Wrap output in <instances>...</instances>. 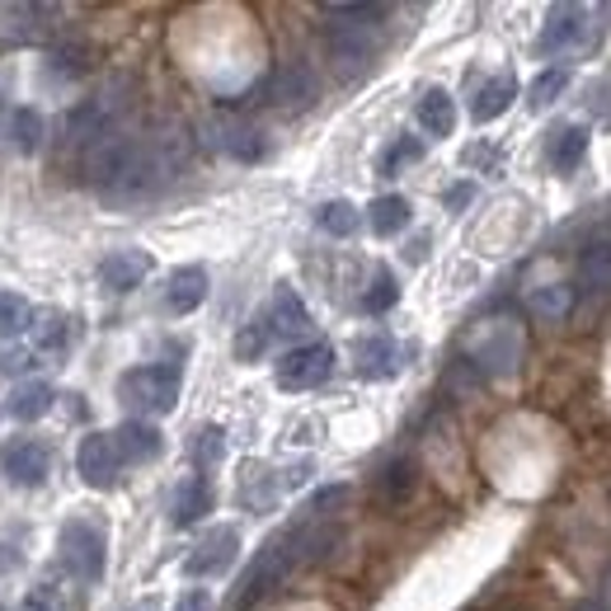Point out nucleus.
Masks as SVG:
<instances>
[{
	"instance_id": "f257e3e1",
	"label": "nucleus",
	"mask_w": 611,
	"mask_h": 611,
	"mask_svg": "<svg viewBox=\"0 0 611 611\" xmlns=\"http://www.w3.org/2000/svg\"><path fill=\"white\" fill-rule=\"evenodd\" d=\"M118 400L142 414H170L179 405V372L174 367H132L118 377Z\"/></svg>"
},
{
	"instance_id": "f03ea898",
	"label": "nucleus",
	"mask_w": 611,
	"mask_h": 611,
	"mask_svg": "<svg viewBox=\"0 0 611 611\" xmlns=\"http://www.w3.org/2000/svg\"><path fill=\"white\" fill-rule=\"evenodd\" d=\"M137 137H128V132H118V128H109V132H99L90 146H85V179H90L95 188H103V194H113L118 188V179L128 174V165L137 161Z\"/></svg>"
},
{
	"instance_id": "7ed1b4c3",
	"label": "nucleus",
	"mask_w": 611,
	"mask_h": 611,
	"mask_svg": "<svg viewBox=\"0 0 611 611\" xmlns=\"http://www.w3.org/2000/svg\"><path fill=\"white\" fill-rule=\"evenodd\" d=\"M335 372V348L329 343H302L277 358V386L283 391H310Z\"/></svg>"
},
{
	"instance_id": "20e7f679",
	"label": "nucleus",
	"mask_w": 611,
	"mask_h": 611,
	"mask_svg": "<svg viewBox=\"0 0 611 611\" xmlns=\"http://www.w3.org/2000/svg\"><path fill=\"white\" fill-rule=\"evenodd\" d=\"M62 560L76 574L80 583H95L103 574V532L90 527V522H66L62 527Z\"/></svg>"
},
{
	"instance_id": "39448f33",
	"label": "nucleus",
	"mask_w": 611,
	"mask_h": 611,
	"mask_svg": "<svg viewBox=\"0 0 611 611\" xmlns=\"http://www.w3.org/2000/svg\"><path fill=\"white\" fill-rule=\"evenodd\" d=\"M0 466H6L10 484L39 489L47 480V470H52V447L43 438H10L6 447H0Z\"/></svg>"
},
{
	"instance_id": "423d86ee",
	"label": "nucleus",
	"mask_w": 611,
	"mask_h": 611,
	"mask_svg": "<svg viewBox=\"0 0 611 611\" xmlns=\"http://www.w3.org/2000/svg\"><path fill=\"white\" fill-rule=\"evenodd\" d=\"M236 550H240V532L236 527H212V536L198 541V550L184 560L188 579H217L236 565Z\"/></svg>"
},
{
	"instance_id": "0eeeda50",
	"label": "nucleus",
	"mask_w": 611,
	"mask_h": 611,
	"mask_svg": "<svg viewBox=\"0 0 611 611\" xmlns=\"http://www.w3.org/2000/svg\"><path fill=\"white\" fill-rule=\"evenodd\" d=\"M118 443H113V433H85L80 438V451H76V470H80V480L90 484V489H109L118 480Z\"/></svg>"
},
{
	"instance_id": "6e6552de",
	"label": "nucleus",
	"mask_w": 611,
	"mask_h": 611,
	"mask_svg": "<svg viewBox=\"0 0 611 611\" xmlns=\"http://www.w3.org/2000/svg\"><path fill=\"white\" fill-rule=\"evenodd\" d=\"M316 90H320L316 72H310L306 62H287V66H277L273 80H269V103H273V109H283V113H296V109H306V103L316 99Z\"/></svg>"
},
{
	"instance_id": "1a4fd4ad",
	"label": "nucleus",
	"mask_w": 611,
	"mask_h": 611,
	"mask_svg": "<svg viewBox=\"0 0 611 611\" xmlns=\"http://www.w3.org/2000/svg\"><path fill=\"white\" fill-rule=\"evenodd\" d=\"M146 273H151V254L146 250H113L99 264V283L109 287V292H132Z\"/></svg>"
},
{
	"instance_id": "9d476101",
	"label": "nucleus",
	"mask_w": 611,
	"mask_h": 611,
	"mask_svg": "<svg viewBox=\"0 0 611 611\" xmlns=\"http://www.w3.org/2000/svg\"><path fill=\"white\" fill-rule=\"evenodd\" d=\"M372 33H362V24H335L329 29V57L339 62V72H358V66L372 62Z\"/></svg>"
},
{
	"instance_id": "9b49d317",
	"label": "nucleus",
	"mask_w": 611,
	"mask_h": 611,
	"mask_svg": "<svg viewBox=\"0 0 611 611\" xmlns=\"http://www.w3.org/2000/svg\"><path fill=\"white\" fill-rule=\"evenodd\" d=\"M113 443H118L122 461H155V457H161V447H165L161 428L146 424V418H128V424L113 433Z\"/></svg>"
},
{
	"instance_id": "f8f14e48",
	"label": "nucleus",
	"mask_w": 611,
	"mask_h": 611,
	"mask_svg": "<svg viewBox=\"0 0 611 611\" xmlns=\"http://www.w3.org/2000/svg\"><path fill=\"white\" fill-rule=\"evenodd\" d=\"M203 302H207V273L198 264L174 269L170 287H165V306L174 310V316H188V310H198Z\"/></svg>"
},
{
	"instance_id": "ddd939ff",
	"label": "nucleus",
	"mask_w": 611,
	"mask_h": 611,
	"mask_svg": "<svg viewBox=\"0 0 611 611\" xmlns=\"http://www.w3.org/2000/svg\"><path fill=\"white\" fill-rule=\"evenodd\" d=\"M513 99H517V80L503 72V76L484 80L480 90H476V99H470V118H476V122H494L499 113H509Z\"/></svg>"
},
{
	"instance_id": "4468645a",
	"label": "nucleus",
	"mask_w": 611,
	"mask_h": 611,
	"mask_svg": "<svg viewBox=\"0 0 611 611\" xmlns=\"http://www.w3.org/2000/svg\"><path fill=\"white\" fill-rule=\"evenodd\" d=\"M203 513H212V484L203 476H188L174 489V527H194Z\"/></svg>"
},
{
	"instance_id": "2eb2a0df",
	"label": "nucleus",
	"mask_w": 611,
	"mask_h": 611,
	"mask_svg": "<svg viewBox=\"0 0 611 611\" xmlns=\"http://www.w3.org/2000/svg\"><path fill=\"white\" fill-rule=\"evenodd\" d=\"M277 335H287V339H302L306 329H310V316H306V306H302V296H296L287 283H277L273 292V320H269Z\"/></svg>"
},
{
	"instance_id": "dca6fc26",
	"label": "nucleus",
	"mask_w": 611,
	"mask_h": 611,
	"mask_svg": "<svg viewBox=\"0 0 611 611\" xmlns=\"http://www.w3.org/2000/svg\"><path fill=\"white\" fill-rule=\"evenodd\" d=\"M6 410H10V418H20V424H33V418H43L52 410V386L47 381H24V386H14Z\"/></svg>"
},
{
	"instance_id": "f3484780",
	"label": "nucleus",
	"mask_w": 611,
	"mask_h": 611,
	"mask_svg": "<svg viewBox=\"0 0 611 611\" xmlns=\"http://www.w3.org/2000/svg\"><path fill=\"white\" fill-rule=\"evenodd\" d=\"M418 122L428 128V137H451V128H457V103H451V95L428 90L418 99Z\"/></svg>"
},
{
	"instance_id": "a211bd4d",
	"label": "nucleus",
	"mask_w": 611,
	"mask_h": 611,
	"mask_svg": "<svg viewBox=\"0 0 611 611\" xmlns=\"http://www.w3.org/2000/svg\"><path fill=\"white\" fill-rule=\"evenodd\" d=\"M367 221H372L377 236H400L410 226V203L400 194H386V198H377L372 207H367Z\"/></svg>"
},
{
	"instance_id": "6ab92c4d",
	"label": "nucleus",
	"mask_w": 611,
	"mask_h": 611,
	"mask_svg": "<svg viewBox=\"0 0 611 611\" xmlns=\"http://www.w3.org/2000/svg\"><path fill=\"white\" fill-rule=\"evenodd\" d=\"M583 155H588V128H565V132L550 142V165L560 170V174H574V170H579Z\"/></svg>"
},
{
	"instance_id": "aec40b11",
	"label": "nucleus",
	"mask_w": 611,
	"mask_h": 611,
	"mask_svg": "<svg viewBox=\"0 0 611 611\" xmlns=\"http://www.w3.org/2000/svg\"><path fill=\"white\" fill-rule=\"evenodd\" d=\"M217 132H221L217 146H226L236 161H259V155H264V137H259L254 128H244V122H221Z\"/></svg>"
},
{
	"instance_id": "412c9836",
	"label": "nucleus",
	"mask_w": 611,
	"mask_h": 611,
	"mask_svg": "<svg viewBox=\"0 0 611 611\" xmlns=\"http://www.w3.org/2000/svg\"><path fill=\"white\" fill-rule=\"evenodd\" d=\"M583 33V10L574 6H555L550 20H546V33H541V47H565Z\"/></svg>"
},
{
	"instance_id": "4be33fe9",
	"label": "nucleus",
	"mask_w": 611,
	"mask_h": 611,
	"mask_svg": "<svg viewBox=\"0 0 611 611\" xmlns=\"http://www.w3.org/2000/svg\"><path fill=\"white\" fill-rule=\"evenodd\" d=\"M358 372L362 377H391L395 372V343L391 339H362L358 343Z\"/></svg>"
},
{
	"instance_id": "5701e85b",
	"label": "nucleus",
	"mask_w": 611,
	"mask_h": 611,
	"mask_svg": "<svg viewBox=\"0 0 611 611\" xmlns=\"http://www.w3.org/2000/svg\"><path fill=\"white\" fill-rule=\"evenodd\" d=\"M24 329H33V306L20 292H0V339H20Z\"/></svg>"
},
{
	"instance_id": "b1692460",
	"label": "nucleus",
	"mask_w": 611,
	"mask_h": 611,
	"mask_svg": "<svg viewBox=\"0 0 611 611\" xmlns=\"http://www.w3.org/2000/svg\"><path fill=\"white\" fill-rule=\"evenodd\" d=\"M10 142H14V151H24V155L39 151V142H43V113L39 109H14L10 113Z\"/></svg>"
},
{
	"instance_id": "393cba45",
	"label": "nucleus",
	"mask_w": 611,
	"mask_h": 611,
	"mask_svg": "<svg viewBox=\"0 0 611 611\" xmlns=\"http://www.w3.org/2000/svg\"><path fill=\"white\" fill-rule=\"evenodd\" d=\"M316 221H320V231H329V236H339V240H343V236H353V231H358V221H362V217H358V207H353V203L335 198V203H325V207H320Z\"/></svg>"
},
{
	"instance_id": "a878e982",
	"label": "nucleus",
	"mask_w": 611,
	"mask_h": 611,
	"mask_svg": "<svg viewBox=\"0 0 611 611\" xmlns=\"http://www.w3.org/2000/svg\"><path fill=\"white\" fill-rule=\"evenodd\" d=\"M400 302V283L391 277V269H381L372 277V287L362 292V310H372V316H386V310Z\"/></svg>"
},
{
	"instance_id": "bb28decb",
	"label": "nucleus",
	"mask_w": 611,
	"mask_h": 611,
	"mask_svg": "<svg viewBox=\"0 0 611 611\" xmlns=\"http://www.w3.org/2000/svg\"><path fill=\"white\" fill-rule=\"evenodd\" d=\"M33 339H39V348H47V353H57V348H66V339H72V320H66L62 310H43L39 325H33Z\"/></svg>"
},
{
	"instance_id": "cd10ccee",
	"label": "nucleus",
	"mask_w": 611,
	"mask_h": 611,
	"mask_svg": "<svg viewBox=\"0 0 611 611\" xmlns=\"http://www.w3.org/2000/svg\"><path fill=\"white\" fill-rule=\"evenodd\" d=\"M269 335H273L269 320H250V325H244L240 335H236V358H240V362H254V358L269 348Z\"/></svg>"
},
{
	"instance_id": "c85d7f7f",
	"label": "nucleus",
	"mask_w": 611,
	"mask_h": 611,
	"mask_svg": "<svg viewBox=\"0 0 611 611\" xmlns=\"http://www.w3.org/2000/svg\"><path fill=\"white\" fill-rule=\"evenodd\" d=\"M410 489H414V466L410 461H395V466L381 470V499L386 503L410 499Z\"/></svg>"
},
{
	"instance_id": "c756f323",
	"label": "nucleus",
	"mask_w": 611,
	"mask_h": 611,
	"mask_svg": "<svg viewBox=\"0 0 611 611\" xmlns=\"http://www.w3.org/2000/svg\"><path fill=\"white\" fill-rule=\"evenodd\" d=\"M579 269H583L588 287H611V244H592Z\"/></svg>"
},
{
	"instance_id": "7c9ffc66",
	"label": "nucleus",
	"mask_w": 611,
	"mask_h": 611,
	"mask_svg": "<svg viewBox=\"0 0 611 611\" xmlns=\"http://www.w3.org/2000/svg\"><path fill=\"white\" fill-rule=\"evenodd\" d=\"M52 66H57L62 76H85V72H90V47H85V43L52 47Z\"/></svg>"
},
{
	"instance_id": "2f4dec72",
	"label": "nucleus",
	"mask_w": 611,
	"mask_h": 611,
	"mask_svg": "<svg viewBox=\"0 0 611 611\" xmlns=\"http://www.w3.org/2000/svg\"><path fill=\"white\" fill-rule=\"evenodd\" d=\"M569 306H574V292L569 287H541V292H532V310H536V316H555V320H560V316H569Z\"/></svg>"
},
{
	"instance_id": "473e14b6",
	"label": "nucleus",
	"mask_w": 611,
	"mask_h": 611,
	"mask_svg": "<svg viewBox=\"0 0 611 611\" xmlns=\"http://www.w3.org/2000/svg\"><path fill=\"white\" fill-rule=\"evenodd\" d=\"M565 85H569V72H565V66H555V72H541V76L532 80V109H546V103L560 95Z\"/></svg>"
},
{
	"instance_id": "72a5a7b5",
	"label": "nucleus",
	"mask_w": 611,
	"mask_h": 611,
	"mask_svg": "<svg viewBox=\"0 0 611 611\" xmlns=\"http://www.w3.org/2000/svg\"><path fill=\"white\" fill-rule=\"evenodd\" d=\"M226 457V433L221 428H198V438H194V461L198 466H217Z\"/></svg>"
},
{
	"instance_id": "f704fd0d",
	"label": "nucleus",
	"mask_w": 611,
	"mask_h": 611,
	"mask_svg": "<svg viewBox=\"0 0 611 611\" xmlns=\"http://www.w3.org/2000/svg\"><path fill=\"white\" fill-rule=\"evenodd\" d=\"M418 155H424V142H418V137H400V142L386 146V155H381V174H395L400 165L418 161Z\"/></svg>"
},
{
	"instance_id": "c9c22d12",
	"label": "nucleus",
	"mask_w": 611,
	"mask_h": 611,
	"mask_svg": "<svg viewBox=\"0 0 611 611\" xmlns=\"http://www.w3.org/2000/svg\"><path fill=\"white\" fill-rule=\"evenodd\" d=\"M348 494H353V489H348V484H335V489H320V494L316 499H310V517H325L329 509H339V503H348Z\"/></svg>"
},
{
	"instance_id": "e433bc0d",
	"label": "nucleus",
	"mask_w": 611,
	"mask_h": 611,
	"mask_svg": "<svg viewBox=\"0 0 611 611\" xmlns=\"http://www.w3.org/2000/svg\"><path fill=\"white\" fill-rule=\"evenodd\" d=\"M329 20H381V6H325Z\"/></svg>"
},
{
	"instance_id": "4c0bfd02",
	"label": "nucleus",
	"mask_w": 611,
	"mask_h": 611,
	"mask_svg": "<svg viewBox=\"0 0 611 611\" xmlns=\"http://www.w3.org/2000/svg\"><path fill=\"white\" fill-rule=\"evenodd\" d=\"M174 611H212V592L207 588H188L179 602H174Z\"/></svg>"
},
{
	"instance_id": "58836bf2",
	"label": "nucleus",
	"mask_w": 611,
	"mask_h": 611,
	"mask_svg": "<svg viewBox=\"0 0 611 611\" xmlns=\"http://www.w3.org/2000/svg\"><path fill=\"white\" fill-rule=\"evenodd\" d=\"M470 194H476V188H470V184H457V188H451V194H447V207H466V203H470Z\"/></svg>"
},
{
	"instance_id": "ea45409f",
	"label": "nucleus",
	"mask_w": 611,
	"mask_h": 611,
	"mask_svg": "<svg viewBox=\"0 0 611 611\" xmlns=\"http://www.w3.org/2000/svg\"><path fill=\"white\" fill-rule=\"evenodd\" d=\"M579 611H607V607H602V602H583Z\"/></svg>"
},
{
	"instance_id": "a19ab883",
	"label": "nucleus",
	"mask_w": 611,
	"mask_h": 611,
	"mask_svg": "<svg viewBox=\"0 0 611 611\" xmlns=\"http://www.w3.org/2000/svg\"><path fill=\"white\" fill-rule=\"evenodd\" d=\"M607 598H611V569H607Z\"/></svg>"
}]
</instances>
